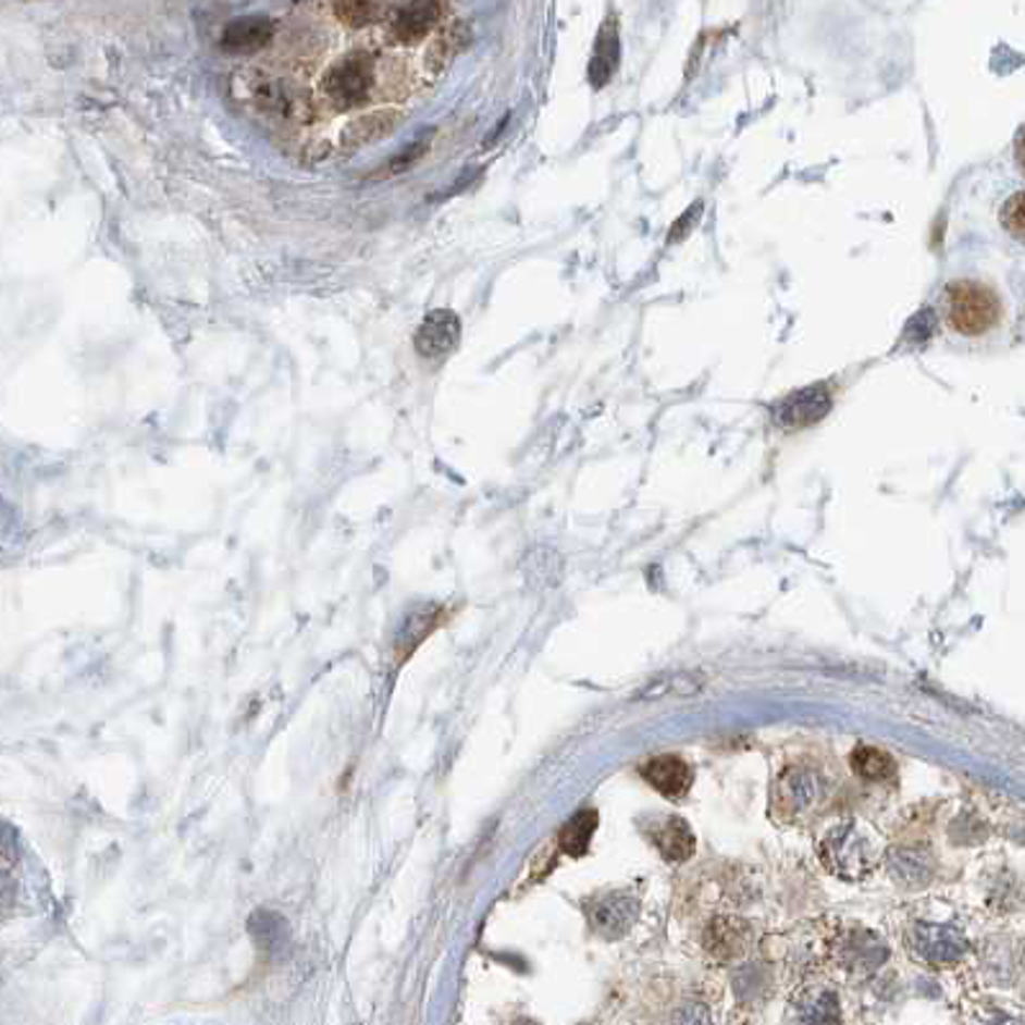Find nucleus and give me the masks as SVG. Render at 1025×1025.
<instances>
[{"mask_svg":"<svg viewBox=\"0 0 1025 1025\" xmlns=\"http://www.w3.org/2000/svg\"><path fill=\"white\" fill-rule=\"evenodd\" d=\"M234 85L239 88V96L265 116L294 121V124H311L317 119L314 103L306 92L294 90L281 77L262 73V70H245L237 75Z\"/></svg>","mask_w":1025,"mask_h":1025,"instance_id":"7ed1b4c3","label":"nucleus"},{"mask_svg":"<svg viewBox=\"0 0 1025 1025\" xmlns=\"http://www.w3.org/2000/svg\"><path fill=\"white\" fill-rule=\"evenodd\" d=\"M653 845H656L660 856L671 864H681V861H689L694 856L696 849V838L692 828L681 820V817H668L653 830Z\"/></svg>","mask_w":1025,"mask_h":1025,"instance_id":"6ab92c4d","label":"nucleus"},{"mask_svg":"<svg viewBox=\"0 0 1025 1025\" xmlns=\"http://www.w3.org/2000/svg\"><path fill=\"white\" fill-rule=\"evenodd\" d=\"M794 1025H843L841 1005L830 989H807L794 1002Z\"/></svg>","mask_w":1025,"mask_h":1025,"instance_id":"a211bd4d","label":"nucleus"},{"mask_svg":"<svg viewBox=\"0 0 1025 1025\" xmlns=\"http://www.w3.org/2000/svg\"><path fill=\"white\" fill-rule=\"evenodd\" d=\"M851 768L866 781H885L894 774V761L889 753L872 745H856L851 753Z\"/></svg>","mask_w":1025,"mask_h":1025,"instance_id":"4be33fe9","label":"nucleus"},{"mask_svg":"<svg viewBox=\"0 0 1025 1025\" xmlns=\"http://www.w3.org/2000/svg\"><path fill=\"white\" fill-rule=\"evenodd\" d=\"M943 319L961 337H981L992 332L1002 319V298L998 291L979 281H953L941 296Z\"/></svg>","mask_w":1025,"mask_h":1025,"instance_id":"f03ea898","label":"nucleus"},{"mask_svg":"<svg viewBox=\"0 0 1025 1025\" xmlns=\"http://www.w3.org/2000/svg\"><path fill=\"white\" fill-rule=\"evenodd\" d=\"M910 953L923 964L949 966L970 951V938L961 928L943 921H915L905 930Z\"/></svg>","mask_w":1025,"mask_h":1025,"instance_id":"39448f33","label":"nucleus"},{"mask_svg":"<svg viewBox=\"0 0 1025 1025\" xmlns=\"http://www.w3.org/2000/svg\"><path fill=\"white\" fill-rule=\"evenodd\" d=\"M332 11L337 21L350 28L373 24V21H379L381 13H386V9L381 3H373V0H345V3H334Z\"/></svg>","mask_w":1025,"mask_h":1025,"instance_id":"b1692460","label":"nucleus"},{"mask_svg":"<svg viewBox=\"0 0 1025 1025\" xmlns=\"http://www.w3.org/2000/svg\"><path fill=\"white\" fill-rule=\"evenodd\" d=\"M466 41H468V28L462 21L450 18L447 24L440 26V32L434 34V37L430 39V45H427V52L422 60L427 77H437L440 73H443V70L450 65L453 57L466 47Z\"/></svg>","mask_w":1025,"mask_h":1025,"instance_id":"f3484780","label":"nucleus"},{"mask_svg":"<svg viewBox=\"0 0 1025 1025\" xmlns=\"http://www.w3.org/2000/svg\"><path fill=\"white\" fill-rule=\"evenodd\" d=\"M832 407V398L828 386H807L800 391H792L787 398H781L779 404L774 407V422L781 427H792V430H800V427H810L828 415Z\"/></svg>","mask_w":1025,"mask_h":1025,"instance_id":"9b49d317","label":"nucleus"},{"mask_svg":"<svg viewBox=\"0 0 1025 1025\" xmlns=\"http://www.w3.org/2000/svg\"><path fill=\"white\" fill-rule=\"evenodd\" d=\"M696 689H702V681L696 679V676L674 674V676H664V679L651 681L638 696L640 700H653V696H664V694H694Z\"/></svg>","mask_w":1025,"mask_h":1025,"instance_id":"393cba45","label":"nucleus"},{"mask_svg":"<svg viewBox=\"0 0 1025 1025\" xmlns=\"http://www.w3.org/2000/svg\"><path fill=\"white\" fill-rule=\"evenodd\" d=\"M674 1025H709V1013L704 1005H687L674 1017Z\"/></svg>","mask_w":1025,"mask_h":1025,"instance_id":"bb28decb","label":"nucleus"},{"mask_svg":"<svg viewBox=\"0 0 1025 1025\" xmlns=\"http://www.w3.org/2000/svg\"><path fill=\"white\" fill-rule=\"evenodd\" d=\"M460 317L453 309H434L415 332V350L427 362H440L460 345Z\"/></svg>","mask_w":1025,"mask_h":1025,"instance_id":"6e6552de","label":"nucleus"},{"mask_svg":"<svg viewBox=\"0 0 1025 1025\" xmlns=\"http://www.w3.org/2000/svg\"><path fill=\"white\" fill-rule=\"evenodd\" d=\"M404 121V113L396 109H383V111H373L366 113V116L353 119L350 124L342 129V147L345 149H358L366 145H373L388 134L396 132V126Z\"/></svg>","mask_w":1025,"mask_h":1025,"instance_id":"dca6fc26","label":"nucleus"},{"mask_svg":"<svg viewBox=\"0 0 1025 1025\" xmlns=\"http://www.w3.org/2000/svg\"><path fill=\"white\" fill-rule=\"evenodd\" d=\"M823 866L843 881H864L885 859L879 836L861 820H841L830 825L817 841Z\"/></svg>","mask_w":1025,"mask_h":1025,"instance_id":"f257e3e1","label":"nucleus"},{"mask_svg":"<svg viewBox=\"0 0 1025 1025\" xmlns=\"http://www.w3.org/2000/svg\"><path fill=\"white\" fill-rule=\"evenodd\" d=\"M643 779L651 785L656 792L664 796H681L687 794V789L692 787V768L679 756H658L651 758L647 764L640 768Z\"/></svg>","mask_w":1025,"mask_h":1025,"instance_id":"2eb2a0df","label":"nucleus"},{"mask_svg":"<svg viewBox=\"0 0 1025 1025\" xmlns=\"http://www.w3.org/2000/svg\"><path fill=\"white\" fill-rule=\"evenodd\" d=\"M450 5L440 0H411L394 5L386 21V37L396 47H417L450 21Z\"/></svg>","mask_w":1025,"mask_h":1025,"instance_id":"423d86ee","label":"nucleus"},{"mask_svg":"<svg viewBox=\"0 0 1025 1025\" xmlns=\"http://www.w3.org/2000/svg\"><path fill=\"white\" fill-rule=\"evenodd\" d=\"M823 779L815 768L789 766L774 787V813L781 820H796L820 800Z\"/></svg>","mask_w":1025,"mask_h":1025,"instance_id":"0eeeda50","label":"nucleus"},{"mask_svg":"<svg viewBox=\"0 0 1025 1025\" xmlns=\"http://www.w3.org/2000/svg\"><path fill=\"white\" fill-rule=\"evenodd\" d=\"M640 900L632 892H602L586 905L589 923L604 938H619L635 925Z\"/></svg>","mask_w":1025,"mask_h":1025,"instance_id":"1a4fd4ad","label":"nucleus"},{"mask_svg":"<svg viewBox=\"0 0 1025 1025\" xmlns=\"http://www.w3.org/2000/svg\"><path fill=\"white\" fill-rule=\"evenodd\" d=\"M596 823H600V815H596L594 810H583V813L573 815L558 832L560 851L571 853V856H583L589 843H592Z\"/></svg>","mask_w":1025,"mask_h":1025,"instance_id":"412c9836","label":"nucleus"},{"mask_svg":"<svg viewBox=\"0 0 1025 1025\" xmlns=\"http://www.w3.org/2000/svg\"><path fill=\"white\" fill-rule=\"evenodd\" d=\"M430 145H432V132H427V134H422V137H417L415 141H411L407 149H402V152L394 155V158H391L386 165H383L381 170H375V173L370 177H394V175L407 173V170L415 168L417 162L422 160L427 152H430Z\"/></svg>","mask_w":1025,"mask_h":1025,"instance_id":"5701e85b","label":"nucleus"},{"mask_svg":"<svg viewBox=\"0 0 1025 1025\" xmlns=\"http://www.w3.org/2000/svg\"><path fill=\"white\" fill-rule=\"evenodd\" d=\"M751 936L753 934L749 923L740 921V917L723 915L717 917V921H712L709 928L704 930V949L715 959L732 961L743 956L751 943Z\"/></svg>","mask_w":1025,"mask_h":1025,"instance_id":"ddd939ff","label":"nucleus"},{"mask_svg":"<svg viewBox=\"0 0 1025 1025\" xmlns=\"http://www.w3.org/2000/svg\"><path fill=\"white\" fill-rule=\"evenodd\" d=\"M375 83V60L368 52H353L326 70L322 90L337 111H353L368 103Z\"/></svg>","mask_w":1025,"mask_h":1025,"instance_id":"20e7f679","label":"nucleus"},{"mask_svg":"<svg viewBox=\"0 0 1025 1025\" xmlns=\"http://www.w3.org/2000/svg\"><path fill=\"white\" fill-rule=\"evenodd\" d=\"M885 861L897 885L907 889H921L934 879L936 861L925 849H892Z\"/></svg>","mask_w":1025,"mask_h":1025,"instance_id":"4468645a","label":"nucleus"},{"mask_svg":"<svg viewBox=\"0 0 1025 1025\" xmlns=\"http://www.w3.org/2000/svg\"><path fill=\"white\" fill-rule=\"evenodd\" d=\"M1002 224H1005V230L1010 234H1015L1017 239L1023 237V194L1021 190H1017V194L1005 203V209H1002Z\"/></svg>","mask_w":1025,"mask_h":1025,"instance_id":"a878e982","label":"nucleus"},{"mask_svg":"<svg viewBox=\"0 0 1025 1025\" xmlns=\"http://www.w3.org/2000/svg\"><path fill=\"white\" fill-rule=\"evenodd\" d=\"M617 57H619L617 26H615V21H607V24L602 26L600 39H596L592 65H589V81H592L594 88H602V85L609 81L617 67Z\"/></svg>","mask_w":1025,"mask_h":1025,"instance_id":"aec40b11","label":"nucleus"},{"mask_svg":"<svg viewBox=\"0 0 1025 1025\" xmlns=\"http://www.w3.org/2000/svg\"><path fill=\"white\" fill-rule=\"evenodd\" d=\"M836 956L845 972L864 974L866 977V974L877 972L885 964L889 951L887 943L877 934L866 928H851L836 941Z\"/></svg>","mask_w":1025,"mask_h":1025,"instance_id":"9d476101","label":"nucleus"},{"mask_svg":"<svg viewBox=\"0 0 1025 1025\" xmlns=\"http://www.w3.org/2000/svg\"><path fill=\"white\" fill-rule=\"evenodd\" d=\"M273 39H275L273 18L252 13V16L234 18L226 24V28L222 32V49L234 54H255V52H260V49H265Z\"/></svg>","mask_w":1025,"mask_h":1025,"instance_id":"f8f14e48","label":"nucleus"}]
</instances>
